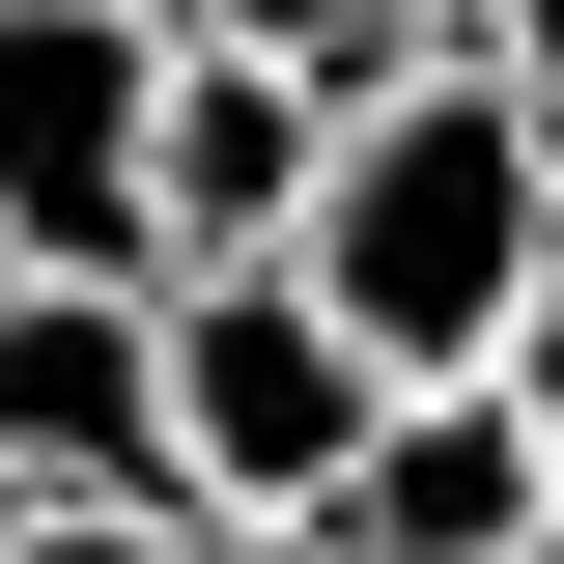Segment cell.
<instances>
[{
    "label": "cell",
    "instance_id": "obj_3",
    "mask_svg": "<svg viewBox=\"0 0 564 564\" xmlns=\"http://www.w3.org/2000/svg\"><path fill=\"white\" fill-rule=\"evenodd\" d=\"M170 29L198 0H0V254H141V113H170Z\"/></svg>",
    "mask_w": 564,
    "mask_h": 564
},
{
    "label": "cell",
    "instance_id": "obj_6",
    "mask_svg": "<svg viewBox=\"0 0 564 564\" xmlns=\"http://www.w3.org/2000/svg\"><path fill=\"white\" fill-rule=\"evenodd\" d=\"M536 508H564L536 395H508V367H452V395H395V423H367V480H339V536H367V564H508Z\"/></svg>",
    "mask_w": 564,
    "mask_h": 564
},
{
    "label": "cell",
    "instance_id": "obj_11",
    "mask_svg": "<svg viewBox=\"0 0 564 564\" xmlns=\"http://www.w3.org/2000/svg\"><path fill=\"white\" fill-rule=\"evenodd\" d=\"M508 395H536V452H564V282H536V339H508Z\"/></svg>",
    "mask_w": 564,
    "mask_h": 564
},
{
    "label": "cell",
    "instance_id": "obj_12",
    "mask_svg": "<svg viewBox=\"0 0 564 564\" xmlns=\"http://www.w3.org/2000/svg\"><path fill=\"white\" fill-rule=\"evenodd\" d=\"M508 564H564V508H536V536H508Z\"/></svg>",
    "mask_w": 564,
    "mask_h": 564
},
{
    "label": "cell",
    "instance_id": "obj_2",
    "mask_svg": "<svg viewBox=\"0 0 564 564\" xmlns=\"http://www.w3.org/2000/svg\"><path fill=\"white\" fill-rule=\"evenodd\" d=\"M367 423H395V367L339 339V282H311V254L170 282V508H339Z\"/></svg>",
    "mask_w": 564,
    "mask_h": 564
},
{
    "label": "cell",
    "instance_id": "obj_7",
    "mask_svg": "<svg viewBox=\"0 0 564 564\" xmlns=\"http://www.w3.org/2000/svg\"><path fill=\"white\" fill-rule=\"evenodd\" d=\"M198 29H254V57H311V85H395V57H480V0H198Z\"/></svg>",
    "mask_w": 564,
    "mask_h": 564
},
{
    "label": "cell",
    "instance_id": "obj_10",
    "mask_svg": "<svg viewBox=\"0 0 564 564\" xmlns=\"http://www.w3.org/2000/svg\"><path fill=\"white\" fill-rule=\"evenodd\" d=\"M480 57L536 85V141H564V0H480Z\"/></svg>",
    "mask_w": 564,
    "mask_h": 564
},
{
    "label": "cell",
    "instance_id": "obj_4",
    "mask_svg": "<svg viewBox=\"0 0 564 564\" xmlns=\"http://www.w3.org/2000/svg\"><path fill=\"white\" fill-rule=\"evenodd\" d=\"M0 508H170V282L0 254Z\"/></svg>",
    "mask_w": 564,
    "mask_h": 564
},
{
    "label": "cell",
    "instance_id": "obj_5",
    "mask_svg": "<svg viewBox=\"0 0 564 564\" xmlns=\"http://www.w3.org/2000/svg\"><path fill=\"white\" fill-rule=\"evenodd\" d=\"M339 113H367V85L254 57V29H170V113H141V254H170V282L311 254V198H339Z\"/></svg>",
    "mask_w": 564,
    "mask_h": 564
},
{
    "label": "cell",
    "instance_id": "obj_1",
    "mask_svg": "<svg viewBox=\"0 0 564 564\" xmlns=\"http://www.w3.org/2000/svg\"><path fill=\"white\" fill-rule=\"evenodd\" d=\"M311 282H339V339L395 367V395H452V367L536 339V282H564V141L508 57H395L339 113V198H311Z\"/></svg>",
    "mask_w": 564,
    "mask_h": 564
},
{
    "label": "cell",
    "instance_id": "obj_8",
    "mask_svg": "<svg viewBox=\"0 0 564 564\" xmlns=\"http://www.w3.org/2000/svg\"><path fill=\"white\" fill-rule=\"evenodd\" d=\"M0 564H198V508H0Z\"/></svg>",
    "mask_w": 564,
    "mask_h": 564
},
{
    "label": "cell",
    "instance_id": "obj_9",
    "mask_svg": "<svg viewBox=\"0 0 564 564\" xmlns=\"http://www.w3.org/2000/svg\"><path fill=\"white\" fill-rule=\"evenodd\" d=\"M198 564H367L339 508H198Z\"/></svg>",
    "mask_w": 564,
    "mask_h": 564
}]
</instances>
